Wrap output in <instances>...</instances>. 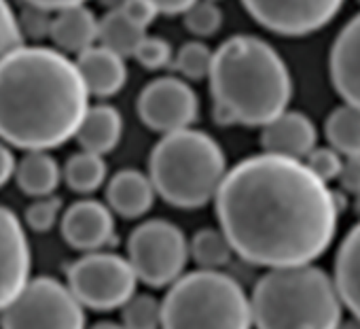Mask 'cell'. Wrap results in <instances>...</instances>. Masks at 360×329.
<instances>
[{
	"label": "cell",
	"instance_id": "cell-1",
	"mask_svg": "<svg viewBox=\"0 0 360 329\" xmlns=\"http://www.w3.org/2000/svg\"><path fill=\"white\" fill-rule=\"evenodd\" d=\"M214 206L233 253L267 270L314 263L330 249L341 215L337 194L303 159L265 151L227 170Z\"/></svg>",
	"mask_w": 360,
	"mask_h": 329
},
{
	"label": "cell",
	"instance_id": "cell-2",
	"mask_svg": "<svg viewBox=\"0 0 360 329\" xmlns=\"http://www.w3.org/2000/svg\"><path fill=\"white\" fill-rule=\"evenodd\" d=\"M89 108L87 85L66 54L20 45L0 60V140L51 151L75 138Z\"/></svg>",
	"mask_w": 360,
	"mask_h": 329
},
{
	"label": "cell",
	"instance_id": "cell-3",
	"mask_svg": "<svg viewBox=\"0 0 360 329\" xmlns=\"http://www.w3.org/2000/svg\"><path fill=\"white\" fill-rule=\"evenodd\" d=\"M208 81L221 125L263 128L284 113L292 98L284 58L252 35H236L212 51Z\"/></svg>",
	"mask_w": 360,
	"mask_h": 329
},
{
	"label": "cell",
	"instance_id": "cell-4",
	"mask_svg": "<svg viewBox=\"0 0 360 329\" xmlns=\"http://www.w3.org/2000/svg\"><path fill=\"white\" fill-rule=\"evenodd\" d=\"M250 310L257 329H337L343 321L333 276L314 263L267 270L252 289Z\"/></svg>",
	"mask_w": 360,
	"mask_h": 329
},
{
	"label": "cell",
	"instance_id": "cell-5",
	"mask_svg": "<svg viewBox=\"0 0 360 329\" xmlns=\"http://www.w3.org/2000/svg\"><path fill=\"white\" fill-rule=\"evenodd\" d=\"M225 175L227 157L223 147L195 128L163 134L148 157V179L155 194L185 211L212 202Z\"/></svg>",
	"mask_w": 360,
	"mask_h": 329
},
{
	"label": "cell",
	"instance_id": "cell-6",
	"mask_svg": "<svg viewBox=\"0 0 360 329\" xmlns=\"http://www.w3.org/2000/svg\"><path fill=\"white\" fill-rule=\"evenodd\" d=\"M161 329H252L250 297L223 270H193L161 299Z\"/></svg>",
	"mask_w": 360,
	"mask_h": 329
},
{
	"label": "cell",
	"instance_id": "cell-7",
	"mask_svg": "<svg viewBox=\"0 0 360 329\" xmlns=\"http://www.w3.org/2000/svg\"><path fill=\"white\" fill-rule=\"evenodd\" d=\"M189 259V240L172 221L148 219L127 238V261L146 287H169L185 274Z\"/></svg>",
	"mask_w": 360,
	"mask_h": 329
},
{
	"label": "cell",
	"instance_id": "cell-8",
	"mask_svg": "<svg viewBox=\"0 0 360 329\" xmlns=\"http://www.w3.org/2000/svg\"><path fill=\"white\" fill-rule=\"evenodd\" d=\"M0 329H87L85 308L66 283L37 276L0 312Z\"/></svg>",
	"mask_w": 360,
	"mask_h": 329
},
{
	"label": "cell",
	"instance_id": "cell-9",
	"mask_svg": "<svg viewBox=\"0 0 360 329\" xmlns=\"http://www.w3.org/2000/svg\"><path fill=\"white\" fill-rule=\"evenodd\" d=\"M66 285L83 308L110 312L136 293L138 278L127 257L104 249L75 259L66 270Z\"/></svg>",
	"mask_w": 360,
	"mask_h": 329
},
{
	"label": "cell",
	"instance_id": "cell-10",
	"mask_svg": "<svg viewBox=\"0 0 360 329\" xmlns=\"http://www.w3.org/2000/svg\"><path fill=\"white\" fill-rule=\"evenodd\" d=\"M142 123L159 134L191 128L200 115V100L193 87L180 77H159L138 96Z\"/></svg>",
	"mask_w": 360,
	"mask_h": 329
},
{
	"label": "cell",
	"instance_id": "cell-11",
	"mask_svg": "<svg viewBox=\"0 0 360 329\" xmlns=\"http://www.w3.org/2000/svg\"><path fill=\"white\" fill-rule=\"evenodd\" d=\"M345 0H242L248 15L280 37H307L326 28Z\"/></svg>",
	"mask_w": 360,
	"mask_h": 329
},
{
	"label": "cell",
	"instance_id": "cell-12",
	"mask_svg": "<svg viewBox=\"0 0 360 329\" xmlns=\"http://www.w3.org/2000/svg\"><path fill=\"white\" fill-rule=\"evenodd\" d=\"M32 272V249L20 217L0 206V312L28 285Z\"/></svg>",
	"mask_w": 360,
	"mask_h": 329
},
{
	"label": "cell",
	"instance_id": "cell-13",
	"mask_svg": "<svg viewBox=\"0 0 360 329\" xmlns=\"http://www.w3.org/2000/svg\"><path fill=\"white\" fill-rule=\"evenodd\" d=\"M64 242L79 253L104 251L115 240V215L100 200H77L60 219Z\"/></svg>",
	"mask_w": 360,
	"mask_h": 329
},
{
	"label": "cell",
	"instance_id": "cell-14",
	"mask_svg": "<svg viewBox=\"0 0 360 329\" xmlns=\"http://www.w3.org/2000/svg\"><path fill=\"white\" fill-rule=\"evenodd\" d=\"M328 75L341 100L360 108V13L354 15L333 41Z\"/></svg>",
	"mask_w": 360,
	"mask_h": 329
},
{
	"label": "cell",
	"instance_id": "cell-15",
	"mask_svg": "<svg viewBox=\"0 0 360 329\" xmlns=\"http://www.w3.org/2000/svg\"><path fill=\"white\" fill-rule=\"evenodd\" d=\"M318 142L314 121L299 111H284L261 128V147L265 153L290 159H305Z\"/></svg>",
	"mask_w": 360,
	"mask_h": 329
},
{
	"label": "cell",
	"instance_id": "cell-16",
	"mask_svg": "<svg viewBox=\"0 0 360 329\" xmlns=\"http://www.w3.org/2000/svg\"><path fill=\"white\" fill-rule=\"evenodd\" d=\"M77 68L87 85L89 96L110 98L121 92L127 83V66L125 58L117 56L115 51L94 45L79 54Z\"/></svg>",
	"mask_w": 360,
	"mask_h": 329
},
{
	"label": "cell",
	"instance_id": "cell-17",
	"mask_svg": "<svg viewBox=\"0 0 360 329\" xmlns=\"http://www.w3.org/2000/svg\"><path fill=\"white\" fill-rule=\"evenodd\" d=\"M155 187L148 175L125 168L119 170L106 185V206L112 215L123 219H140L144 217L155 202Z\"/></svg>",
	"mask_w": 360,
	"mask_h": 329
},
{
	"label": "cell",
	"instance_id": "cell-18",
	"mask_svg": "<svg viewBox=\"0 0 360 329\" xmlns=\"http://www.w3.org/2000/svg\"><path fill=\"white\" fill-rule=\"evenodd\" d=\"M49 37L56 43L58 51L79 56L85 49L94 47V43L98 41V20L94 11H89L85 5L56 11Z\"/></svg>",
	"mask_w": 360,
	"mask_h": 329
},
{
	"label": "cell",
	"instance_id": "cell-19",
	"mask_svg": "<svg viewBox=\"0 0 360 329\" xmlns=\"http://www.w3.org/2000/svg\"><path fill=\"white\" fill-rule=\"evenodd\" d=\"M123 136V117L110 104L89 106L75 138L81 144V151H89L96 155H106L121 142Z\"/></svg>",
	"mask_w": 360,
	"mask_h": 329
},
{
	"label": "cell",
	"instance_id": "cell-20",
	"mask_svg": "<svg viewBox=\"0 0 360 329\" xmlns=\"http://www.w3.org/2000/svg\"><path fill=\"white\" fill-rule=\"evenodd\" d=\"M335 287L343 308L360 318V221L345 234L335 255Z\"/></svg>",
	"mask_w": 360,
	"mask_h": 329
},
{
	"label": "cell",
	"instance_id": "cell-21",
	"mask_svg": "<svg viewBox=\"0 0 360 329\" xmlns=\"http://www.w3.org/2000/svg\"><path fill=\"white\" fill-rule=\"evenodd\" d=\"M13 177L26 196L43 198L56 194L62 181V168L49 151H26V155L15 163Z\"/></svg>",
	"mask_w": 360,
	"mask_h": 329
},
{
	"label": "cell",
	"instance_id": "cell-22",
	"mask_svg": "<svg viewBox=\"0 0 360 329\" xmlns=\"http://www.w3.org/2000/svg\"><path fill=\"white\" fill-rule=\"evenodd\" d=\"M144 37H146V30L134 24L121 9H112L102 20H98L100 45L115 51L121 58H129V56L134 58Z\"/></svg>",
	"mask_w": 360,
	"mask_h": 329
},
{
	"label": "cell",
	"instance_id": "cell-23",
	"mask_svg": "<svg viewBox=\"0 0 360 329\" xmlns=\"http://www.w3.org/2000/svg\"><path fill=\"white\" fill-rule=\"evenodd\" d=\"M106 177H108V166L104 157L89 151L75 153L62 168V179L66 181V185L83 196L98 192L106 183Z\"/></svg>",
	"mask_w": 360,
	"mask_h": 329
},
{
	"label": "cell",
	"instance_id": "cell-24",
	"mask_svg": "<svg viewBox=\"0 0 360 329\" xmlns=\"http://www.w3.org/2000/svg\"><path fill=\"white\" fill-rule=\"evenodd\" d=\"M328 147L339 155H360V108L349 104L337 106L324 121Z\"/></svg>",
	"mask_w": 360,
	"mask_h": 329
},
{
	"label": "cell",
	"instance_id": "cell-25",
	"mask_svg": "<svg viewBox=\"0 0 360 329\" xmlns=\"http://www.w3.org/2000/svg\"><path fill=\"white\" fill-rule=\"evenodd\" d=\"M233 255V247L221 228H204L189 240V257L202 270H223Z\"/></svg>",
	"mask_w": 360,
	"mask_h": 329
},
{
	"label": "cell",
	"instance_id": "cell-26",
	"mask_svg": "<svg viewBox=\"0 0 360 329\" xmlns=\"http://www.w3.org/2000/svg\"><path fill=\"white\" fill-rule=\"evenodd\" d=\"M121 325L125 329H159L161 302L150 293H134L121 306Z\"/></svg>",
	"mask_w": 360,
	"mask_h": 329
},
{
	"label": "cell",
	"instance_id": "cell-27",
	"mask_svg": "<svg viewBox=\"0 0 360 329\" xmlns=\"http://www.w3.org/2000/svg\"><path fill=\"white\" fill-rule=\"evenodd\" d=\"M174 68L185 81H202L208 79L210 66H212V49L200 41L185 43L178 49V54L172 60Z\"/></svg>",
	"mask_w": 360,
	"mask_h": 329
},
{
	"label": "cell",
	"instance_id": "cell-28",
	"mask_svg": "<svg viewBox=\"0 0 360 329\" xmlns=\"http://www.w3.org/2000/svg\"><path fill=\"white\" fill-rule=\"evenodd\" d=\"M183 15H185V28L198 39L214 37L225 20L221 7L212 3V0H198Z\"/></svg>",
	"mask_w": 360,
	"mask_h": 329
},
{
	"label": "cell",
	"instance_id": "cell-29",
	"mask_svg": "<svg viewBox=\"0 0 360 329\" xmlns=\"http://www.w3.org/2000/svg\"><path fill=\"white\" fill-rule=\"evenodd\" d=\"M62 213H64L62 198L43 196V198H34V202L28 204V209L24 213V221L30 230L45 234V232H51L60 223Z\"/></svg>",
	"mask_w": 360,
	"mask_h": 329
},
{
	"label": "cell",
	"instance_id": "cell-30",
	"mask_svg": "<svg viewBox=\"0 0 360 329\" xmlns=\"http://www.w3.org/2000/svg\"><path fill=\"white\" fill-rule=\"evenodd\" d=\"M303 161L320 181L328 185L330 181H337L343 157L333 147H314Z\"/></svg>",
	"mask_w": 360,
	"mask_h": 329
},
{
	"label": "cell",
	"instance_id": "cell-31",
	"mask_svg": "<svg viewBox=\"0 0 360 329\" xmlns=\"http://www.w3.org/2000/svg\"><path fill=\"white\" fill-rule=\"evenodd\" d=\"M134 58L146 68V70H161L165 66L172 64L174 60V54H172V47L165 39L161 37H144V41L138 45Z\"/></svg>",
	"mask_w": 360,
	"mask_h": 329
},
{
	"label": "cell",
	"instance_id": "cell-32",
	"mask_svg": "<svg viewBox=\"0 0 360 329\" xmlns=\"http://www.w3.org/2000/svg\"><path fill=\"white\" fill-rule=\"evenodd\" d=\"M24 45L18 13L9 5V0H0V60L13 49Z\"/></svg>",
	"mask_w": 360,
	"mask_h": 329
},
{
	"label": "cell",
	"instance_id": "cell-33",
	"mask_svg": "<svg viewBox=\"0 0 360 329\" xmlns=\"http://www.w3.org/2000/svg\"><path fill=\"white\" fill-rule=\"evenodd\" d=\"M51 20H53V13L51 11H45V9L26 5L22 9V13L18 15V22H20V30H22L24 41L26 39H43V37H49Z\"/></svg>",
	"mask_w": 360,
	"mask_h": 329
},
{
	"label": "cell",
	"instance_id": "cell-34",
	"mask_svg": "<svg viewBox=\"0 0 360 329\" xmlns=\"http://www.w3.org/2000/svg\"><path fill=\"white\" fill-rule=\"evenodd\" d=\"M121 11H123L134 24H138V26L144 28V30H146V28L155 22V18L159 15L157 9L148 3V0H125L123 7H121Z\"/></svg>",
	"mask_w": 360,
	"mask_h": 329
},
{
	"label": "cell",
	"instance_id": "cell-35",
	"mask_svg": "<svg viewBox=\"0 0 360 329\" xmlns=\"http://www.w3.org/2000/svg\"><path fill=\"white\" fill-rule=\"evenodd\" d=\"M337 181L347 194H360V155H349L343 159Z\"/></svg>",
	"mask_w": 360,
	"mask_h": 329
},
{
	"label": "cell",
	"instance_id": "cell-36",
	"mask_svg": "<svg viewBox=\"0 0 360 329\" xmlns=\"http://www.w3.org/2000/svg\"><path fill=\"white\" fill-rule=\"evenodd\" d=\"M15 163H18V159L11 153L9 144L0 140V187L7 185L13 179V175H15Z\"/></svg>",
	"mask_w": 360,
	"mask_h": 329
},
{
	"label": "cell",
	"instance_id": "cell-37",
	"mask_svg": "<svg viewBox=\"0 0 360 329\" xmlns=\"http://www.w3.org/2000/svg\"><path fill=\"white\" fill-rule=\"evenodd\" d=\"M148 3L157 9V13L178 15V13H185L193 3H198V0H148Z\"/></svg>",
	"mask_w": 360,
	"mask_h": 329
},
{
	"label": "cell",
	"instance_id": "cell-38",
	"mask_svg": "<svg viewBox=\"0 0 360 329\" xmlns=\"http://www.w3.org/2000/svg\"><path fill=\"white\" fill-rule=\"evenodd\" d=\"M26 5H32V7H39V9H45V11H62V9H68V7H79V5H85L87 0H24Z\"/></svg>",
	"mask_w": 360,
	"mask_h": 329
},
{
	"label": "cell",
	"instance_id": "cell-39",
	"mask_svg": "<svg viewBox=\"0 0 360 329\" xmlns=\"http://www.w3.org/2000/svg\"><path fill=\"white\" fill-rule=\"evenodd\" d=\"M89 329H125L121 323H115V321H100L96 325H91Z\"/></svg>",
	"mask_w": 360,
	"mask_h": 329
},
{
	"label": "cell",
	"instance_id": "cell-40",
	"mask_svg": "<svg viewBox=\"0 0 360 329\" xmlns=\"http://www.w3.org/2000/svg\"><path fill=\"white\" fill-rule=\"evenodd\" d=\"M337 329H360V318H347V321H341Z\"/></svg>",
	"mask_w": 360,
	"mask_h": 329
},
{
	"label": "cell",
	"instance_id": "cell-41",
	"mask_svg": "<svg viewBox=\"0 0 360 329\" xmlns=\"http://www.w3.org/2000/svg\"><path fill=\"white\" fill-rule=\"evenodd\" d=\"M100 3H102L104 7H108V11H112V9H121L125 0H100Z\"/></svg>",
	"mask_w": 360,
	"mask_h": 329
},
{
	"label": "cell",
	"instance_id": "cell-42",
	"mask_svg": "<svg viewBox=\"0 0 360 329\" xmlns=\"http://www.w3.org/2000/svg\"><path fill=\"white\" fill-rule=\"evenodd\" d=\"M354 211L360 217V194H356V198H354Z\"/></svg>",
	"mask_w": 360,
	"mask_h": 329
},
{
	"label": "cell",
	"instance_id": "cell-43",
	"mask_svg": "<svg viewBox=\"0 0 360 329\" xmlns=\"http://www.w3.org/2000/svg\"><path fill=\"white\" fill-rule=\"evenodd\" d=\"M212 3H219V0H212Z\"/></svg>",
	"mask_w": 360,
	"mask_h": 329
},
{
	"label": "cell",
	"instance_id": "cell-44",
	"mask_svg": "<svg viewBox=\"0 0 360 329\" xmlns=\"http://www.w3.org/2000/svg\"><path fill=\"white\" fill-rule=\"evenodd\" d=\"M358 5H360V0H358Z\"/></svg>",
	"mask_w": 360,
	"mask_h": 329
},
{
	"label": "cell",
	"instance_id": "cell-45",
	"mask_svg": "<svg viewBox=\"0 0 360 329\" xmlns=\"http://www.w3.org/2000/svg\"><path fill=\"white\" fill-rule=\"evenodd\" d=\"M159 329H161V327H159Z\"/></svg>",
	"mask_w": 360,
	"mask_h": 329
}]
</instances>
